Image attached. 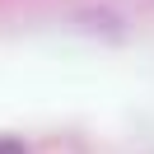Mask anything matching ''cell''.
Masks as SVG:
<instances>
[{
	"label": "cell",
	"mask_w": 154,
	"mask_h": 154,
	"mask_svg": "<svg viewBox=\"0 0 154 154\" xmlns=\"http://www.w3.org/2000/svg\"><path fill=\"white\" fill-rule=\"evenodd\" d=\"M0 154H23V145L19 140H0Z\"/></svg>",
	"instance_id": "cell-1"
}]
</instances>
